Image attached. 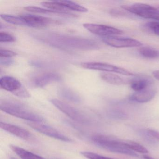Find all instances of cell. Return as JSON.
<instances>
[{"instance_id":"6da1fadb","label":"cell","mask_w":159,"mask_h":159,"mask_svg":"<svg viewBox=\"0 0 159 159\" xmlns=\"http://www.w3.org/2000/svg\"><path fill=\"white\" fill-rule=\"evenodd\" d=\"M35 39L55 48L65 50H96L99 44L93 40L58 33H37Z\"/></svg>"},{"instance_id":"7a4b0ae2","label":"cell","mask_w":159,"mask_h":159,"mask_svg":"<svg viewBox=\"0 0 159 159\" xmlns=\"http://www.w3.org/2000/svg\"><path fill=\"white\" fill-rule=\"evenodd\" d=\"M0 109L8 114L29 122L41 123L44 120L42 117L16 101L9 100L1 101Z\"/></svg>"},{"instance_id":"3957f363","label":"cell","mask_w":159,"mask_h":159,"mask_svg":"<svg viewBox=\"0 0 159 159\" xmlns=\"http://www.w3.org/2000/svg\"><path fill=\"white\" fill-rule=\"evenodd\" d=\"M92 140L93 143L98 147L106 150L133 157L138 156L135 152L131 150L124 145V140H120L114 137L96 135L92 137Z\"/></svg>"},{"instance_id":"277c9868","label":"cell","mask_w":159,"mask_h":159,"mask_svg":"<svg viewBox=\"0 0 159 159\" xmlns=\"http://www.w3.org/2000/svg\"><path fill=\"white\" fill-rule=\"evenodd\" d=\"M122 9L133 14L146 19H154L159 22V13L157 8L148 4L135 3L131 5H124Z\"/></svg>"},{"instance_id":"5b68a950","label":"cell","mask_w":159,"mask_h":159,"mask_svg":"<svg viewBox=\"0 0 159 159\" xmlns=\"http://www.w3.org/2000/svg\"><path fill=\"white\" fill-rule=\"evenodd\" d=\"M50 102L63 113L72 120L83 124L89 123V119L81 111L67 103L57 99H52Z\"/></svg>"},{"instance_id":"8992f818","label":"cell","mask_w":159,"mask_h":159,"mask_svg":"<svg viewBox=\"0 0 159 159\" xmlns=\"http://www.w3.org/2000/svg\"><path fill=\"white\" fill-rule=\"evenodd\" d=\"M82 67L86 69L100 70L105 72L116 73L125 76H134V73L129 70L114 65L100 62H86L81 64Z\"/></svg>"},{"instance_id":"52a82bcc","label":"cell","mask_w":159,"mask_h":159,"mask_svg":"<svg viewBox=\"0 0 159 159\" xmlns=\"http://www.w3.org/2000/svg\"><path fill=\"white\" fill-rule=\"evenodd\" d=\"M27 124L30 127L33 128L34 130L47 136L59 140H62L65 142H70L72 141L69 138L63 134L59 131L51 126L42 124L40 123L33 122H29L27 123Z\"/></svg>"},{"instance_id":"ba28073f","label":"cell","mask_w":159,"mask_h":159,"mask_svg":"<svg viewBox=\"0 0 159 159\" xmlns=\"http://www.w3.org/2000/svg\"><path fill=\"white\" fill-rule=\"evenodd\" d=\"M84 27L91 33L102 36V37H112L116 35H121L123 32L122 30L113 27L105 25L94 24H83Z\"/></svg>"},{"instance_id":"9c48e42d","label":"cell","mask_w":159,"mask_h":159,"mask_svg":"<svg viewBox=\"0 0 159 159\" xmlns=\"http://www.w3.org/2000/svg\"><path fill=\"white\" fill-rule=\"evenodd\" d=\"M25 22L27 26L33 28H41L51 25H59L60 22L57 20L47 18L42 16L32 14H23L20 16Z\"/></svg>"},{"instance_id":"30bf717a","label":"cell","mask_w":159,"mask_h":159,"mask_svg":"<svg viewBox=\"0 0 159 159\" xmlns=\"http://www.w3.org/2000/svg\"><path fill=\"white\" fill-rule=\"evenodd\" d=\"M102 41L104 43L115 48L139 47L142 46V43L139 41L130 38L112 37H104Z\"/></svg>"},{"instance_id":"8fae6325","label":"cell","mask_w":159,"mask_h":159,"mask_svg":"<svg viewBox=\"0 0 159 159\" xmlns=\"http://www.w3.org/2000/svg\"><path fill=\"white\" fill-rule=\"evenodd\" d=\"M157 93V89L152 83L146 89L134 93L130 96V99L138 103H147L154 98Z\"/></svg>"},{"instance_id":"7c38bea8","label":"cell","mask_w":159,"mask_h":159,"mask_svg":"<svg viewBox=\"0 0 159 159\" xmlns=\"http://www.w3.org/2000/svg\"><path fill=\"white\" fill-rule=\"evenodd\" d=\"M0 126L4 131L23 139L28 140L32 138V135L29 131L17 125L1 122Z\"/></svg>"},{"instance_id":"4fadbf2b","label":"cell","mask_w":159,"mask_h":159,"mask_svg":"<svg viewBox=\"0 0 159 159\" xmlns=\"http://www.w3.org/2000/svg\"><path fill=\"white\" fill-rule=\"evenodd\" d=\"M0 86L2 89L11 92L13 94L21 89L23 85L19 81L11 76H5L0 80Z\"/></svg>"},{"instance_id":"5bb4252c","label":"cell","mask_w":159,"mask_h":159,"mask_svg":"<svg viewBox=\"0 0 159 159\" xmlns=\"http://www.w3.org/2000/svg\"><path fill=\"white\" fill-rule=\"evenodd\" d=\"M62 77L57 73L49 72L44 73L35 79L34 83L36 86L43 87L52 83L61 81Z\"/></svg>"},{"instance_id":"9a60e30c","label":"cell","mask_w":159,"mask_h":159,"mask_svg":"<svg viewBox=\"0 0 159 159\" xmlns=\"http://www.w3.org/2000/svg\"><path fill=\"white\" fill-rule=\"evenodd\" d=\"M25 10L28 11L30 12L41 14L50 15H52L59 16L73 17V18L78 17V16L77 15L74 14L71 12H58L48 10V9L36 7V6H27V7H25Z\"/></svg>"},{"instance_id":"2e32d148","label":"cell","mask_w":159,"mask_h":159,"mask_svg":"<svg viewBox=\"0 0 159 159\" xmlns=\"http://www.w3.org/2000/svg\"><path fill=\"white\" fill-rule=\"evenodd\" d=\"M57 93L60 97L70 102L75 104H80L81 102V97L76 92L67 87H60L57 91Z\"/></svg>"},{"instance_id":"e0dca14e","label":"cell","mask_w":159,"mask_h":159,"mask_svg":"<svg viewBox=\"0 0 159 159\" xmlns=\"http://www.w3.org/2000/svg\"><path fill=\"white\" fill-rule=\"evenodd\" d=\"M152 84L150 79L147 78H138L131 82V87L135 92L142 91Z\"/></svg>"},{"instance_id":"ac0fdd59","label":"cell","mask_w":159,"mask_h":159,"mask_svg":"<svg viewBox=\"0 0 159 159\" xmlns=\"http://www.w3.org/2000/svg\"><path fill=\"white\" fill-rule=\"evenodd\" d=\"M100 77L104 81L113 85H122L125 83L121 77L111 72H102Z\"/></svg>"},{"instance_id":"d6986e66","label":"cell","mask_w":159,"mask_h":159,"mask_svg":"<svg viewBox=\"0 0 159 159\" xmlns=\"http://www.w3.org/2000/svg\"><path fill=\"white\" fill-rule=\"evenodd\" d=\"M11 149L22 159H45L37 154L26 150L25 149L15 145L10 146Z\"/></svg>"},{"instance_id":"ffe728a7","label":"cell","mask_w":159,"mask_h":159,"mask_svg":"<svg viewBox=\"0 0 159 159\" xmlns=\"http://www.w3.org/2000/svg\"><path fill=\"white\" fill-rule=\"evenodd\" d=\"M57 2L68 10L83 13L87 12L88 11L85 7L70 1H58Z\"/></svg>"},{"instance_id":"44dd1931","label":"cell","mask_w":159,"mask_h":159,"mask_svg":"<svg viewBox=\"0 0 159 159\" xmlns=\"http://www.w3.org/2000/svg\"><path fill=\"white\" fill-rule=\"evenodd\" d=\"M42 5L44 8H47L51 11L58 12L69 13V10L58 3L57 1L44 2H42Z\"/></svg>"},{"instance_id":"7402d4cb","label":"cell","mask_w":159,"mask_h":159,"mask_svg":"<svg viewBox=\"0 0 159 159\" xmlns=\"http://www.w3.org/2000/svg\"><path fill=\"white\" fill-rule=\"evenodd\" d=\"M124 145L128 148L134 152H139L142 154H147L149 153L148 150L141 144L130 140H124Z\"/></svg>"},{"instance_id":"603a6c76","label":"cell","mask_w":159,"mask_h":159,"mask_svg":"<svg viewBox=\"0 0 159 159\" xmlns=\"http://www.w3.org/2000/svg\"><path fill=\"white\" fill-rule=\"evenodd\" d=\"M1 17L5 22L12 25L26 26H27L26 24L24 19L20 16H16L11 15L1 14Z\"/></svg>"},{"instance_id":"cb8c5ba5","label":"cell","mask_w":159,"mask_h":159,"mask_svg":"<svg viewBox=\"0 0 159 159\" xmlns=\"http://www.w3.org/2000/svg\"><path fill=\"white\" fill-rule=\"evenodd\" d=\"M139 54L143 57L148 59H154L159 56V52L149 47H140L139 50Z\"/></svg>"},{"instance_id":"d4e9b609","label":"cell","mask_w":159,"mask_h":159,"mask_svg":"<svg viewBox=\"0 0 159 159\" xmlns=\"http://www.w3.org/2000/svg\"><path fill=\"white\" fill-rule=\"evenodd\" d=\"M145 26L154 35L159 36V22H148L146 24Z\"/></svg>"},{"instance_id":"484cf974","label":"cell","mask_w":159,"mask_h":159,"mask_svg":"<svg viewBox=\"0 0 159 159\" xmlns=\"http://www.w3.org/2000/svg\"><path fill=\"white\" fill-rule=\"evenodd\" d=\"M81 154L84 157L88 158V159H114L99 155V154H97L94 152H82Z\"/></svg>"},{"instance_id":"4316f807","label":"cell","mask_w":159,"mask_h":159,"mask_svg":"<svg viewBox=\"0 0 159 159\" xmlns=\"http://www.w3.org/2000/svg\"><path fill=\"white\" fill-rule=\"evenodd\" d=\"M16 39L13 36L5 32L0 33V42L1 43H12L15 42Z\"/></svg>"},{"instance_id":"83f0119b","label":"cell","mask_w":159,"mask_h":159,"mask_svg":"<svg viewBox=\"0 0 159 159\" xmlns=\"http://www.w3.org/2000/svg\"><path fill=\"white\" fill-rule=\"evenodd\" d=\"M17 55V53L15 52L10 50L1 49L0 50V57L3 58H11Z\"/></svg>"},{"instance_id":"f1b7e54d","label":"cell","mask_w":159,"mask_h":159,"mask_svg":"<svg viewBox=\"0 0 159 159\" xmlns=\"http://www.w3.org/2000/svg\"><path fill=\"white\" fill-rule=\"evenodd\" d=\"M14 94L18 97L22 98H28L30 97L29 93L27 91L26 89L23 86L17 92L14 93Z\"/></svg>"},{"instance_id":"f546056e","label":"cell","mask_w":159,"mask_h":159,"mask_svg":"<svg viewBox=\"0 0 159 159\" xmlns=\"http://www.w3.org/2000/svg\"><path fill=\"white\" fill-rule=\"evenodd\" d=\"M110 13L112 16H115V17H119V16H124L125 15L126 13L124 12V11H121L119 9H112L110 11Z\"/></svg>"},{"instance_id":"4dcf8cb0","label":"cell","mask_w":159,"mask_h":159,"mask_svg":"<svg viewBox=\"0 0 159 159\" xmlns=\"http://www.w3.org/2000/svg\"><path fill=\"white\" fill-rule=\"evenodd\" d=\"M147 134L152 138L159 141V132L152 129L147 130Z\"/></svg>"},{"instance_id":"1f68e13d","label":"cell","mask_w":159,"mask_h":159,"mask_svg":"<svg viewBox=\"0 0 159 159\" xmlns=\"http://www.w3.org/2000/svg\"><path fill=\"white\" fill-rule=\"evenodd\" d=\"M0 63L2 65L5 66H10L14 63V60L11 58H3L1 57Z\"/></svg>"},{"instance_id":"d6a6232c","label":"cell","mask_w":159,"mask_h":159,"mask_svg":"<svg viewBox=\"0 0 159 159\" xmlns=\"http://www.w3.org/2000/svg\"><path fill=\"white\" fill-rule=\"evenodd\" d=\"M29 65L31 66L35 67L37 68H43L45 65L41 61L37 60H32L29 61Z\"/></svg>"},{"instance_id":"836d02e7","label":"cell","mask_w":159,"mask_h":159,"mask_svg":"<svg viewBox=\"0 0 159 159\" xmlns=\"http://www.w3.org/2000/svg\"><path fill=\"white\" fill-rule=\"evenodd\" d=\"M152 75L153 77L159 81V70H154L152 72Z\"/></svg>"},{"instance_id":"e575fe53","label":"cell","mask_w":159,"mask_h":159,"mask_svg":"<svg viewBox=\"0 0 159 159\" xmlns=\"http://www.w3.org/2000/svg\"><path fill=\"white\" fill-rule=\"evenodd\" d=\"M143 158L144 159H156L155 158H153V157H151L148 155H144L143 156Z\"/></svg>"},{"instance_id":"d590c367","label":"cell","mask_w":159,"mask_h":159,"mask_svg":"<svg viewBox=\"0 0 159 159\" xmlns=\"http://www.w3.org/2000/svg\"><path fill=\"white\" fill-rule=\"evenodd\" d=\"M157 10H158V12L159 13V7L157 8Z\"/></svg>"},{"instance_id":"8d00e7d4","label":"cell","mask_w":159,"mask_h":159,"mask_svg":"<svg viewBox=\"0 0 159 159\" xmlns=\"http://www.w3.org/2000/svg\"><path fill=\"white\" fill-rule=\"evenodd\" d=\"M11 159H16V158H13V157H12V158H11Z\"/></svg>"}]
</instances>
